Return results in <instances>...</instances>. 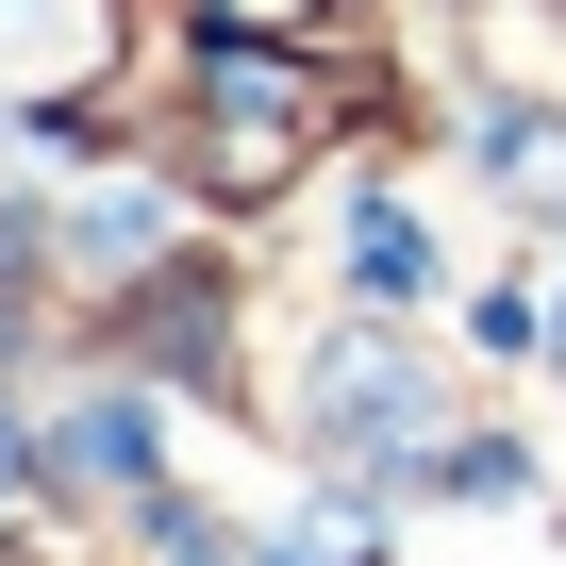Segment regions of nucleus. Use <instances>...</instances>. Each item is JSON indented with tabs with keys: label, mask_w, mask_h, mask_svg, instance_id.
<instances>
[{
	"label": "nucleus",
	"mask_w": 566,
	"mask_h": 566,
	"mask_svg": "<svg viewBox=\"0 0 566 566\" xmlns=\"http://www.w3.org/2000/svg\"><path fill=\"white\" fill-rule=\"evenodd\" d=\"M200 84H217V184H233V200H266V184H283V150H301V117H317V84H283L250 34H200Z\"/></svg>",
	"instance_id": "f257e3e1"
},
{
	"label": "nucleus",
	"mask_w": 566,
	"mask_h": 566,
	"mask_svg": "<svg viewBox=\"0 0 566 566\" xmlns=\"http://www.w3.org/2000/svg\"><path fill=\"white\" fill-rule=\"evenodd\" d=\"M334 433H367V467H400V450L433 433V400H417L384 350H350V367H334Z\"/></svg>",
	"instance_id": "f03ea898"
}]
</instances>
